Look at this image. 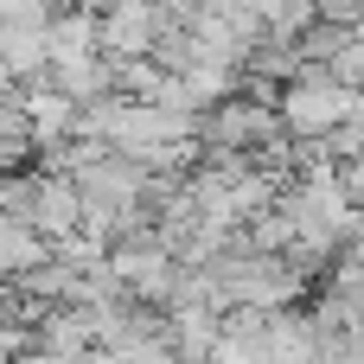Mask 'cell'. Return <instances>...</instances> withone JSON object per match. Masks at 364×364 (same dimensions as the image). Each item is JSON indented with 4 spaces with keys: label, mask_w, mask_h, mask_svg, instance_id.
<instances>
[{
    "label": "cell",
    "mask_w": 364,
    "mask_h": 364,
    "mask_svg": "<svg viewBox=\"0 0 364 364\" xmlns=\"http://www.w3.org/2000/svg\"><path fill=\"white\" fill-rule=\"evenodd\" d=\"M307 6H314V26H339V32L364 26V0H307Z\"/></svg>",
    "instance_id": "3957f363"
},
{
    "label": "cell",
    "mask_w": 364,
    "mask_h": 364,
    "mask_svg": "<svg viewBox=\"0 0 364 364\" xmlns=\"http://www.w3.org/2000/svg\"><path fill=\"white\" fill-rule=\"evenodd\" d=\"M346 115H352V90L333 83L326 70H301L294 83L275 90V122L288 141H320V134L346 128Z\"/></svg>",
    "instance_id": "6da1fadb"
},
{
    "label": "cell",
    "mask_w": 364,
    "mask_h": 364,
    "mask_svg": "<svg viewBox=\"0 0 364 364\" xmlns=\"http://www.w3.org/2000/svg\"><path fill=\"white\" fill-rule=\"evenodd\" d=\"M166 19L147 6V0H128V6H115L109 19H96V58H109V64H128V58H147L154 51V32H160Z\"/></svg>",
    "instance_id": "7a4b0ae2"
}]
</instances>
